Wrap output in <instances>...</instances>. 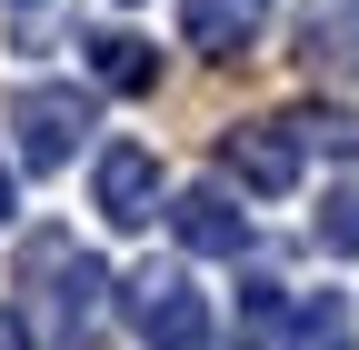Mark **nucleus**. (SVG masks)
<instances>
[{
	"label": "nucleus",
	"instance_id": "12",
	"mask_svg": "<svg viewBox=\"0 0 359 350\" xmlns=\"http://www.w3.org/2000/svg\"><path fill=\"white\" fill-rule=\"evenodd\" d=\"M320 250H330V260H359V181L320 200Z\"/></svg>",
	"mask_w": 359,
	"mask_h": 350
},
{
	"label": "nucleus",
	"instance_id": "3",
	"mask_svg": "<svg viewBox=\"0 0 359 350\" xmlns=\"http://www.w3.org/2000/svg\"><path fill=\"white\" fill-rule=\"evenodd\" d=\"M120 300H130V330H140L150 350H219L210 300L180 280V271H130V280H120Z\"/></svg>",
	"mask_w": 359,
	"mask_h": 350
},
{
	"label": "nucleus",
	"instance_id": "7",
	"mask_svg": "<svg viewBox=\"0 0 359 350\" xmlns=\"http://www.w3.org/2000/svg\"><path fill=\"white\" fill-rule=\"evenodd\" d=\"M259 30H269V0H180V40H190L200 60L259 51Z\"/></svg>",
	"mask_w": 359,
	"mask_h": 350
},
{
	"label": "nucleus",
	"instance_id": "6",
	"mask_svg": "<svg viewBox=\"0 0 359 350\" xmlns=\"http://www.w3.org/2000/svg\"><path fill=\"white\" fill-rule=\"evenodd\" d=\"M219 160H230L240 190H290L299 181V130L290 120H240L230 141H219Z\"/></svg>",
	"mask_w": 359,
	"mask_h": 350
},
{
	"label": "nucleus",
	"instance_id": "11",
	"mask_svg": "<svg viewBox=\"0 0 359 350\" xmlns=\"http://www.w3.org/2000/svg\"><path fill=\"white\" fill-rule=\"evenodd\" d=\"M290 130H299V150H330V160H359V120H349V110H290Z\"/></svg>",
	"mask_w": 359,
	"mask_h": 350
},
{
	"label": "nucleus",
	"instance_id": "13",
	"mask_svg": "<svg viewBox=\"0 0 359 350\" xmlns=\"http://www.w3.org/2000/svg\"><path fill=\"white\" fill-rule=\"evenodd\" d=\"M299 350H349V311L339 300H309L299 311Z\"/></svg>",
	"mask_w": 359,
	"mask_h": 350
},
{
	"label": "nucleus",
	"instance_id": "9",
	"mask_svg": "<svg viewBox=\"0 0 359 350\" xmlns=\"http://www.w3.org/2000/svg\"><path fill=\"white\" fill-rule=\"evenodd\" d=\"M240 350H299V300H290V280H250V290H240Z\"/></svg>",
	"mask_w": 359,
	"mask_h": 350
},
{
	"label": "nucleus",
	"instance_id": "15",
	"mask_svg": "<svg viewBox=\"0 0 359 350\" xmlns=\"http://www.w3.org/2000/svg\"><path fill=\"white\" fill-rule=\"evenodd\" d=\"M11 200H20V190H11V160H0V221H11Z\"/></svg>",
	"mask_w": 359,
	"mask_h": 350
},
{
	"label": "nucleus",
	"instance_id": "2",
	"mask_svg": "<svg viewBox=\"0 0 359 350\" xmlns=\"http://www.w3.org/2000/svg\"><path fill=\"white\" fill-rule=\"evenodd\" d=\"M90 91H70V80H30V91H11V141H20V170H60L80 160L90 141Z\"/></svg>",
	"mask_w": 359,
	"mask_h": 350
},
{
	"label": "nucleus",
	"instance_id": "14",
	"mask_svg": "<svg viewBox=\"0 0 359 350\" xmlns=\"http://www.w3.org/2000/svg\"><path fill=\"white\" fill-rule=\"evenodd\" d=\"M0 350H30V311H11V300H0Z\"/></svg>",
	"mask_w": 359,
	"mask_h": 350
},
{
	"label": "nucleus",
	"instance_id": "5",
	"mask_svg": "<svg viewBox=\"0 0 359 350\" xmlns=\"http://www.w3.org/2000/svg\"><path fill=\"white\" fill-rule=\"evenodd\" d=\"M90 210H100L110 231L160 221V160H150V150H100V170H90Z\"/></svg>",
	"mask_w": 359,
	"mask_h": 350
},
{
	"label": "nucleus",
	"instance_id": "8",
	"mask_svg": "<svg viewBox=\"0 0 359 350\" xmlns=\"http://www.w3.org/2000/svg\"><path fill=\"white\" fill-rule=\"evenodd\" d=\"M299 60L320 70V80H359V0H320V11H309Z\"/></svg>",
	"mask_w": 359,
	"mask_h": 350
},
{
	"label": "nucleus",
	"instance_id": "10",
	"mask_svg": "<svg viewBox=\"0 0 359 350\" xmlns=\"http://www.w3.org/2000/svg\"><path fill=\"white\" fill-rule=\"evenodd\" d=\"M90 80H100V91H150V80H160V51H150L140 30H100V40H90Z\"/></svg>",
	"mask_w": 359,
	"mask_h": 350
},
{
	"label": "nucleus",
	"instance_id": "1",
	"mask_svg": "<svg viewBox=\"0 0 359 350\" xmlns=\"http://www.w3.org/2000/svg\"><path fill=\"white\" fill-rule=\"evenodd\" d=\"M11 290H20V311H40V330H50L60 350H90V330H100V290H110V280H100V260H90L70 231H30Z\"/></svg>",
	"mask_w": 359,
	"mask_h": 350
},
{
	"label": "nucleus",
	"instance_id": "4",
	"mask_svg": "<svg viewBox=\"0 0 359 350\" xmlns=\"http://www.w3.org/2000/svg\"><path fill=\"white\" fill-rule=\"evenodd\" d=\"M170 240L190 250V260H240L250 250V210L219 190V181H190V190L170 200Z\"/></svg>",
	"mask_w": 359,
	"mask_h": 350
}]
</instances>
